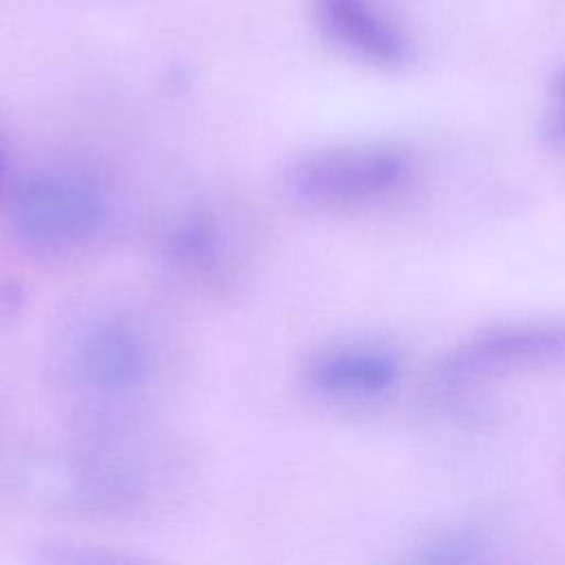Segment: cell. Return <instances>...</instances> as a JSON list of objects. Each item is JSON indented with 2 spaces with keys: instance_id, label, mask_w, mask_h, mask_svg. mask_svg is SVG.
Returning <instances> with one entry per match:
<instances>
[{
  "instance_id": "4",
  "label": "cell",
  "mask_w": 565,
  "mask_h": 565,
  "mask_svg": "<svg viewBox=\"0 0 565 565\" xmlns=\"http://www.w3.org/2000/svg\"><path fill=\"white\" fill-rule=\"evenodd\" d=\"M324 35L347 53L373 66H402L411 60V40L377 0H313Z\"/></svg>"
},
{
  "instance_id": "3",
  "label": "cell",
  "mask_w": 565,
  "mask_h": 565,
  "mask_svg": "<svg viewBox=\"0 0 565 565\" xmlns=\"http://www.w3.org/2000/svg\"><path fill=\"white\" fill-rule=\"evenodd\" d=\"M561 355H565V327L514 324L492 329L446 360L435 375V388L439 393L459 391L492 375Z\"/></svg>"
},
{
  "instance_id": "5",
  "label": "cell",
  "mask_w": 565,
  "mask_h": 565,
  "mask_svg": "<svg viewBox=\"0 0 565 565\" xmlns=\"http://www.w3.org/2000/svg\"><path fill=\"white\" fill-rule=\"evenodd\" d=\"M75 369L79 380L95 391H132L143 384L150 371L148 340L128 320H99L79 338Z\"/></svg>"
},
{
  "instance_id": "8",
  "label": "cell",
  "mask_w": 565,
  "mask_h": 565,
  "mask_svg": "<svg viewBox=\"0 0 565 565\" xmlns=\"http://www.w3.org/2000/svg\"><path fill=\"white\" fill-rule=\"evenodd\" d=\"M545 130L550 141L565 146V68L558 73V77L552 84Z\"/></svg>"
},
{
  "instance_id": "6",
  "label": "cell",
  "mask_w": 565,
  "mask_h": 565,
  "mask_svg": "<svg viewBox=\"0 0 565 565\" xmlns=\"http://www.w3.org/2000/svg\"><path fill=\"white\" fill-rule=\"evenodd\" d=\"M397 377L393 355L373 349L344 344L318 353L307 366L309 384L329 397L360 399L384 393Z\"/></svg>"
},
{
  "instance_id": "7",
  "label": "cell",
  "mask_w": 565,
  "mask_h": 565,
  "mask_svg": "<svg viewBox=\"0 0 565 565\" xmlns=\"http://www.w3.org/2000/svg\"><path fill=\"white\" fill-rule=\"evenodd\" d=\"M218 227L203 214L185 216L168 236V249L174 260L190 267H207L218 254Z\"/></svg>"
},
{
  "instance_id": "1",
  "label": "cell",
  "mask_w": 565,
  "mask_h": 565,
  "mask_svg": "<svg viewBox=\"0 0 565 565\" xmlns=\"http://www.w3.org/2000/svg\"><path fill=\"white\" fill-rule=\"evenodd\" d=\"M408 159L384 143L309 150L282 172L285 190L309 207H355L393 194L408 177Z\"/></svg>"
},
{
  "instance_id": "9",
  "label": "cell",
  "mask_w": 565,
  "mask_h": 565,
  "mask_svg": "<svg viewBox=\"0 0 565 565\" xmlns=\"http://www.w3.org/2000/svg\"><path fill=\"white\" fill-rule=\"evenodd\" d=\"M20 296L15 289H11L7 282H0V316L11 313L13 305H18Z\"/></svg>"
},
{
  "instance_id": "2",
  "label": "cell",
  "mask_w": 565,
  "mask_h": 565,
  "mask_svg": "<svg viewBox=\"0 0 565 565\" xmlns=\"http://www.w3.org/2000/svg\"><path fill=\"white\" fill-rule=\"evenodd\" d=\"M106 212L102 185L73 166H49L24 177L9 199V225L15 236L40 249L84 243Z\"/></svg>"
},
{
  "instance_id": "10",
  "label": "cell",
  "mask_w": 565,
  "mask_h": 565,
  "mask_svg": "<svg viewBox=\"0 0 565 565\" xmlns=\"http://www.w3.org/2000/svg\"><path fill=\"white\" fill-rule=\"evenodd\" d=\"M2 177H4V159H2V152H0V183H2Z\"/></svg>"
}]
</instances>
